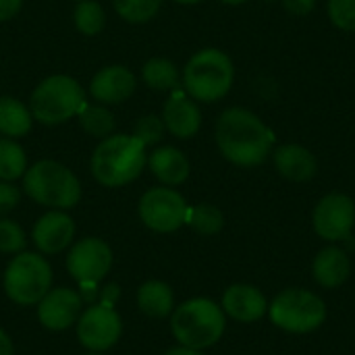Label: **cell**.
<instances>
[{"mask_svg": "<svg viewBox=\"0 0 355 355\" xmlns=\"http://www.w3.org/2000/svg\"><path fill=\"white\" fill-rule=\"evenodd\" d=\"M216 146L231 164L252 168L268 158L275 133L256 112L231 106L216 121Z\"/></svg>", "mask_w": 355, "mask_h": 355, "instance_id": "1", "label": "cell"}, {"mask_svg": "<svg viewBox=\"0 0 355 355\" xmlns=\"http://www.w3.org/2000/svg\"><path fill=\"white\" fill-rule=\"evenodd\" d=\"M148 164L146 146L133 135L112 133L92 154V175L104 187H123L135 181Z\"/></svg>", "mask_w": 355, "mask_h": 355, "instance_id": "2", "label": "cell"}, {"mask_svg": "<svg viewBox=\"0 0 355 355\" xmlns=\"http://www.w3.org/2000/svg\"><path fill=\"white\" fill-rule=\"evenodd\" d=\"M225 327L223 308L206 297L187 300L171 314V331L179 345L198 352L216 345L225 335Z\"/></svg>", "mask_w": 355, "mask_h": 355, "instance_id": "3", "label": "cell"}, {"mask_svg": "<svg viewBox=\"0 0 355 355\" xmlns=\"http://www.w3.org/2000/svg\"><path fill=\"white\" fill-rule=\"evenodd\" d=\"M233 60L218 48H204L196 52L183 69L185 94L204 104L223 100L233 87Z\"/></svg>", "mask_w": 355, "mask_h": 355, "instance_id": "4", "label": "cell"}, {"mask_svg": "<svg viewBox=\"0 0 355 355\" xmlns=\"http://www.w3.org/2000/svg\"><path fill=\"white\" fill-rule=\"evenodd\" d=\"M23 191L40 206L69 210L81 200V183L77 175L56 160H37L23 175Z\"/></svg>", "mask_w": 355, "mask_h": 355, "instance_id": "5", "label": "cell"}, {"mask_svg": "<svg viewBox=\"0 0 355 355\" xmlns=\"http://www.w3.org/2000/svg\"><path fill=\"white\" fill-rule=\"evenodd\" d=\"M85 104L83 87L69 75H50L42 79L29 98V110L42 125H62L77 116Z\"/></svg>", "mask_w": 355, "mask_h": 355, "instance_id": "6", "label": "cell"}, {"mask_svg": "<svg viewBox=\"0 0 355 355\" xmlns=\"http://www.w3.org/2000/svg\"><path fill=\"white\" fill-rule=\"evenodd\" d=\"M4 291L19 306H37L52 287V268L42 254L21 252L4 270Z\"/></svg>", "mask_w": 355, "mask_h": 355, "instance_id": "7", "label": "cell"}, {"mask_svg": "<svg viewBox=\"0 0 355 355\" xmlns=\"http://www.w3.org/2000/svg\"><path fill=\"white\" fill-rule=\"evenodd\" d=\"M268 316L275 327L293 335H306L324 324L327 304L312 291L287 289L268 304Z\"/></svg>", "mask_w": 355, "mask_h": 355, "instance_id": "8", "label": "cell"}, {"mask_svg": "<svg viewBox=\"0 0 355 355\" xmlns=\"http://www.w3.org/2000/svg\"><path fill=\"white\" fill-rule=\"evenodd\" d=\"M187 208L185 198L166 185L148 189L137 206L141 223L156 233H173L181 229L187 220Z\"/></svg>", "mask_w": 355, "mask_h": 355, "instance_id": "9", "label": "cell"}, {"mask_svg": "<svg viewBox=\"0 0 355 355\" xmlns=\"http://www.w3.org/2000/svg\"><path fill=\"white\" fill-rule=\"evenodd\" d=\"M77 339L79 343L96 354H102L119 343L123 333V320L116 314L114 306L98 302L81 312L77 320Z\"/></svg>", "mask_w": 355, "mask_h": 355, "instance_id": "10", "label": "cell"}, {"mask_svg": "<svg viewBox=\"0 0 355 355\" xmlns=\"http://www.w3.org/2000/svg\"><path fill=\"white\" fill-rule=\"evenodd\" d=\"M112 268V250L98 237H83L67 256V270L77 283H100Z\"/></svg>", "mask_w": 355, "mask_h": 355, "instance_id": "11", "label": "cell"}, {"mask_svg": "<svg viewBox=\"0 0 355 355\" xmlns=\"http://www.w3.org/2000/svg\"><path fill=\"white\" fill-rule=\"evenodd\" d=\"M314 231L327 241L349 239L355 227V204L345 193H329L314 208Z\"/></svg>", "mask_w": 355, "mask_h": 355, "instance_id": "12", "label": "cell"}, {"mask_svg": "<svg viewBox=\"0 0 355 355\" xmlns=\"http://www.w3.org/2000/svg\"><path fill=\"white\" fill-rule=\"evenodd\" d=\"M83 312V300L73 289H50L37 302V318L48 331H67L77 324Z\"/></svg>", "mask_w": 355, "mask_h": 355, "instance_id": "13", "label": "cell"}, {"mask_svg": "<svg viewBox=\"0 0 355 355\" xmlns=\"http://www.w3.org/2000/svg\"><path fill=\"white\" fill-rule=\"evenodd\" d=\"M137 87V79L131 69L123 64H110L100 69L89 81V94L98 104L114 106L123 104L133 96Z\"/></svg>", "mask_w": 355, "mask_h": 355, "instance_id": "14", "label": "cell"}, {"mask_svg": "<svg viewBox=\"0 0 355 355\" xmlns=\"http://www.w3.org/2000/svg\"><path fill=\"white\" fill-rule=\"evenodd\" d=\"M31 237L42 254H60L73 243L75 223L64 210H50L35 220Z\"/></svg>", "mask_w": 355, "mask_h": 355, "instance_id": "15", "label": "cell"}, {"mask_svg": "<svg viewBox=\"0 0 355 355\" xmlns=\"http://www.w3.org/2000/svg\"><path fill=\"white\" fill-rule=\"evenodd\" d=\"M162 123L166 131L179 139L193 137L202 127V112L193 98L175 89L162 108Z\"/></svg>", "mask_w": 355, "mask_h": 355, "instance_id": "16", "label": "cell"}, {"mask_svg": "<svg viewBox=\"0 0 355 355\" xmlns=\"http://www.w3.org/2000/svg\"><path fill=\"white\" fill-rule=\"evenodd\" d=\"M220 308L225 316H231L237 322H256L268 314V302L264 293L258 287L243 283L231 285L225 291Z\"/></svg>", "mask_w": 355, "mask_h": 355, "instance_id": "17", "label": "cell"}, {"mask_svg": "<svg viewBox=\"0 0 355 355\" xmlns=\"http://www.w3.org/2000/svg\"><path fill=\"white\" fill-rule=\"evenodd\" d=\"M275 166L285 179H289L293 183H306L318 171L316 156L302 144L279 146L275 150Z\"/></svg>", "mask_w": 355, "mask_h": 355, "instance_id": "18", "label": "cell"}, {"mask_svg": "<svg viewBox=\"0 0 355 355\" xmlns=\"http://www.w3.org/2000/svg\"><path fill=\"white\" fill-rule=\"evenodd\" d=\"M152 175L166 187H177L187 181L191 166L187 156L175 146H160L148 156Z\"/></svg>", "mask_w": 355, "mask_h": 355, "instance_id": "19", "label": "cell"}, {"mask_svg": "<svg viewBox=\"0 0 355 355\" xmlns=\"http://www.w3.org/2000/svg\"><path fill=\"white\" fill-rule=\"evenodd\" d=\"M314 279L324 289L341 287L352 275V262L341 248H324L314 258Z\"/></svg>", "mask_w": 355, "mask_h": 355, "instance_id": "20", "label": "cell"}, {"mask_svg": "<svg viewBox=\"0 0 355 355\" xmlns=\"http://www.w3.org/2000/svg\"><path fill=\"white\" fill-rule=\"evenodd\" d=\"M137 306L150 318H166L175 310V293L164 281H146L137 289Z\"/></svg>", "mask_w": 355, "mask_h": 355, "instance_id": "21", "label": "cell"}, {"mask_svg": "<svg viewBox=\"0 0 355 355\" xmlns=\"http://www.w3.org/2000/svg\"><path fill=\"white\" fill-rule=\"evenodd\" d=\"M33 114L29 106L12 96H0V135L19 139L31 131Z\"/></svg>", "mask_w": 355, "mask_h": 355, "instance_id": "22", "label": "cell"}, {"mask_svg": "<svg viewBox=\"0 0 355 355\" xmlns=\"http://www.w3.org/2000/svg\"><path fill=\"white\" fill-rule=\"evenodd\" d=\"M141 79L150 89L156 92H175L181 85V75L177 64L162 56H154L146 60V64L141 67Z\"/></svg>", "mask_w": 355, "mask_h": 355, "instance_id": "23", "label": "cell"}, {"mask_svg": "<svg viewBox=\"0 0 355 355\" xmlns=\"http://www.w3.org/2000/svg\"><path fill=\"white\" fill-rule=\"evenodd\" d=\"M79 125L85 133H89L92 137H108L114 133V114L104 106V104H83L81 110L77 112Z\"/></svg>", "mask_w": 355, "mask_h": 355, "instance_id": "24", "label": "cell"}, {"mask_svg": "<svg viewBox=\"0 0 355 355\" xmlns=\"http://www.w3.org/2000/svg\"><path fill=\"white\" fill-rule=\"evenodd\" d=\"M27 171L25 150L10 137H0V181H17Z\"/></svg>", "mask_w": 355, "mask_h": 355, "instance_id": "25", "label": "cell"}, {"mask_svg": "<svg viewBox=\"0 0 355 355\" xmlns=\"http://www.w3.org/2000/svg\"><path fill=\"white\" fill-rule=\"evenodd\" d=\"M185 225H189L200 235H216L225 227V214L212 204H198L187 208Z\"/></svg>", "mask_w": 355, "mask_h": 355, "instance_id": "26", "label": "cell"}, {"mask_svg": "<svg viewBox=\"0 0 355 355\" xmlns=\"http://www.w3.org/2000/svg\"><path fill=\"white\" fill-rule=\"evenodd\" d=\"M73 21L79 33L83 35H96L106 25V12L100 2L96 0H81L77 2L73 10Z\"/></svg>", "mask_w": 355, "mask_h": 355, "instance_id": "27", "label": "cell"}, {"mask_svg": "<svg viewBox=\"0 0 355 355\" xmlns=\"http://www.w3.org/2000/svg\"><path fill=\"white\" fill-rule=\"evenodd\" d=\"M114 10L127 23H148L156 17L162 6V0H112Z\"/></svg>", "mask_w": 355, "mask_h": 355, "instance_id": "28", "label": "cell"}, {"mask_svg": "<svg viewBox=\"0 0 355 355\" xmlns=\"http://www.w3.org/2000/svg\"><path fill=\"white\" fill-rule=\"evenodd\" d=\"M164 129H166V127H164V123H162V116L144 114V116H139V119L135 121L131 135H133L137 141H141L146 148H150V146H156V144L162 139Z\"/></svg>", "mask_w": 355, "mask_h": 355, "instance_id": "29", "label": "cell"}, {"mask_svg": "<svg viewBox=\"0 0 355 355\" xmlns=\"http://www.w3.org/2000/svg\"><path fill=\"white\" fill-rule=\"evenodd\" d=\"M25 233L23 229L10 220V218H0V252L2 254H21L25 250Z\"/></svg>", "mask_w": 355, "mask_h": 355, "instance_id": "30", "label": "cell"}, {"mask_svg": "<svg viewBox=\"0 0 355 355\" xmlns=\"http://www.w3.org/2000/svg\"><path fill=\"white\" fill-rule=\"evenodd\" d=\"M329 17L335 27L355 31V0H329Z\"/></svg>", "mask_w": 355, "mask_h": 355, "instance_id": "31", "label": "cell"}, {"mask_svg": "<svg viewBox=\"0 0 355 355\" xmlns=\"http://www.w3.org/2000/svg\"><path fill=\"white\" fill-rule=\"evenodd\" d=\"M21 200V191L10 181H0V216L12 212Z\"/></svg>", "mask_w": 355, "mask_h": 355, "instance_id": "32", "label": "cell"}, {"mask_svg": "<svg viewBox=\"0 0 355 355\" xmlns=\"http://www.w3.org/2000/svg\"><path fill=\"white\" fill-rule=\"evenodd\" d=\"M281 2H283L285 10H289L295 17H304V15L312 12L316 6V0H281Z\"/></svg>", "mask_w": 355, "mask_h": 355, "instance_id": "33", "label": "cell"}, {"mask_svg": "<svg viewBox=\"0 0 355 355\" xmlns=\"http://www.w3.org/2000/svg\"><path fill=\"white\" fill-rule=\"evenodd\" d=\"M21 6H23V0H0V23L17 17Z\"/></svg>", "mask_w": 355, "mask_h": 355, "instance_id": "34", "label": "cell"}, {"mask_svg": "<svg viewBox=\"0 0 355 355\" xmlns=\"http://www.w3.org/2000/svg\"><path fill=\"white\" fill-rule=\"evenodd\" d=\"M79 289H81V300L83 302H89V304H96V297H100L98 293V283H79Z\"/></svg>", "mask_w": 355, "mask_h": 355, "instance_id": "35", "label": "cell"}, {"mask_svg": "<svg viewBox=\"0 0 355 355\" xmlns=\"http://www.w3.org/2000/svg\"><path fill=\"white\" fill-rule=\"evenodd\" d=\"M116 300H119V287H116V285H110V287H106V289L102 291V297H100V302L114 306V302H116Z\"/></svg>", "mask_w": 355, "mask_h": 355, "instance_id": "36", "label": "cell"}, {"mask_svg": "<svg viewBox=\"0 0 355 355\" xmlns=\"http://www.w3.org/2000/svg\"><path fill=\"white\" fill-rule=\"evenodd\" d=\"M0 355H15L12 341H10V337L2 329H0Z\"/></svg>", "mask_w": 355, "mask_h": 355, "instance_id": "37", "label": "cell"}, {"mask_svg": "<svg viewBox=\"0 0 355 355\" xmlns=\"http://www.w3.org/2000/svg\"><path fill=\"white\" fill-rule=\"evenodd\" d=\"M164 355H202V352H198V349H189V347H183V345H179V347H173V349H168Z\"/></svg>", "mask_w": 355, "mask_h": 355, "instance_id": "38", "label": "cell"}, {"mask_svg": "<svg viewBox=\"0 0 355 355\" xmlns=\"http://www.w3.org/2000/svg\"><path fill=\"white\" fill-rule=\"evenodd\" d=\"M173 2H177V4H200L204 0H173Z\"/></svg>", "mask_w": 355, "mask_h": 355, "instance_id": "39", "label": "cell"}, {"mask_svg": "<svg viewBox=\"0 0 355 355\" xmlns=\"http://www.w3.org/2000/svg\"><path fill=\"white\" fill-rule=\"evenodd\" d=\"M220 2L231 4V6H237V4H243V2H248V0H220Z\"/></svg>", "mask_w": 355, "mask_h": 355, "instance_id": "40", "label": "cell"}, {"mask_svg": "<svg viewBox=\"0 0 355 355\" xmlns=\"http://www.w3.org/2000/svg\"><path fill=\"white\" fill-rule=\"evenodd\" d=\"M85 355H102V354H96V352H89V354H85Z\"/></svg>", "mask_w": 355, "mask_h": 355, "instance_id": "41", "label": "cell"}, {"mask_svg": "<svg viewBox=\"0 0 355 355\" xmlns=\"http://www.w3.org/2000/svg\"><path fill=\"white\" fill-rule=\"evenodd\" d=\"M264 2H275V0H264Z\"/></svg>", "mask_w": 355, "mask_h": 355, "instance_id": "42", "label": "cell"}, {"mask_svg": "<svg viewBox=\"0 0 355 355\" xmlns=\"http://www.w3.org/2000/svg\"><path fill=\"white\" fill-rule=\"evenodd\" d=\"M77 2H81V0H77Z\"/></svg>", "mask_w": 355, "mask_h": 355, "instance_id": "43", "label": "cell"}]
</instances>
